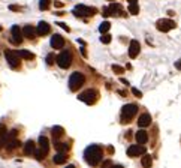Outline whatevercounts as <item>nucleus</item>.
<instances>
[{"instance_id": "obj_1", "label": "nucleus", "mask_w": 181, "mask_h": 168, "mask_svg": "<svg viewBox=\"0 0 181 168\" xmlns=\"http://www.w3.org/2000/svg\"><path fill=\"white\" fill-rule=\"evenodd\" d=\"M102 156H103V153H102V149H100V146H97V144H91L89 146L87 149L84 150V159H85V162L91 165V167H96L100 161H102Z\"/></svg>"}, {"instance_id": "obj_2", "label": "nucleus", "mask_w": 181, "mask_h": 168, "mask_svg": "<svg viewBox=\"0 0 181 168\" xmlns=\"http://www.w3.org/2000/svg\"><path fill=\"white\" fill-rule=\"evenodd\" d=\"M84 83H85V77L84 75L81 74V72H73L71 75V78H69V89L72 92H76Z\"/></svg>"}, {"instance_id": "obj_3", "label": "nucleus", "mask_w": 181, "mask_h": 168, "mask_svg": "<svg viewBox=\"0 0 181 168\" xmlns=\"http://www.w3.org/2000/svg\"><path fill=\"white\" fill-rule=\"evenodd\" d=\"M57 65L61 69H68L72 65V54L69 51H61L58 54V57H57Z\"/></svg>"}, {"instance_id": "obj_4", "label": "nucleus", "mask_w": 181, "mask_h": 168, "mask_svg": "<svg viewBox=\"0 0 181 168\" xmlns=\"http://www.w3.org/2000/svg\"><path fill=\"white\" fill-rule=\"evenodd\" d=\"M72 12L76 17H91V15L96 14V9L94 8H89V6H84V5H78V6L73 8Z\"/></svg>"}, {"instance_id": "obj_5", "label": "nucleus", "mask_w": 181, "mask_h": 168, "mask_svg": "<svg viewBox=\"0 0 181 168\" xmlns=\"http://www.w3.org/2000/svg\"><path fill=\"white\" fill-rule=\"evenodd\" d=\"M136 113H138V105H135V104H127L123 107V110H121V116H123V120H130V119H133L135 116H136Z\"/></svg>"}, {"instance_id": "obj_6", "label": "nucleus", "mask_w": 181, "mask_h": 168, "mask_svg": "<svg viewBox=\"0 0 181 168\" xmlns=\"http://www.w3.org/2000/svg\"><path fill=\"white\" fill-rule=\"evenodd\" d=\"M175 26H177V24L169 18H162L156 23V27H157L159 32H169V30L175 29Z\"/></svg>"}, {"instance_id": "obj_7", "label": "nucleus", "mask_w": 181, "mask_h": 168, "mask_svg": "<svg viewBox=\"0 0 181 168\" xmlns=\"http://www.w3.org/2000/svg\"><path fill=\"white\" fill-rule=\"evenodd\" d=\"M78 99L82 101V102H85V104H89V105H91V104L96 102V99H97V93H96L94 90L89 89V90H85V92H82V93L79 95Z\"/></svg>"}, {"instance_id": "obj_8", "label": "nucleus", "mask_w": 181, "mask_h": 168, "mask_svg": "<svg viewBox=\"0 0 181 168\" xmlns=\"http://www.w3.org/2000/svg\"><path fill=\"white\" fill-rule=\"evenodd\" d=\"M18 140H17V131L8 132V137H6V143H5V147L8 150H14L15 147H18Z\"/></svg>"}, {"instance_id": "obj_9", "label": "nucleus", "mask_w": 181, "mask_h": 168, "mask_svg": "<svg viewBox=\"0 0 181 168\" xmlns=\"http://www.w3.org/2000/svg\"><path fill=\"white\" fill-rule=\"evenodd\" d=\"M5 57L8 60V63L11 65V68H18L19 66V56L17 54V51H12V50H6L5 51Z\"/></svg>"}, {"instance_id": "obj_10", "label": "nucleus", "mask_w": 181, "mask_h": 168, "mask_svg": "<svg viewBox=\"0 0 181 168\" xmlns=\"http://www.w3.org/2000/svg\"><path fill=\"white\" fill-rule=\"evenodd\" d=\"M145 152V147L142 144H132L129 149H127V156H130V158H136V156H139V155H144Z\"/></svg>"}, {"instance_id": "obj_11", "label": "nucleus", "mask_w": 181, "mask_h": 168, "mask_svg": "<svg viewBox=\"0 0 181 168\" xmlns=\"http://www.w3.org/2000/svg\"><path fill=\"white\" fill-rule=\"evenodd\" d=\"M11 35H12V42H14V44L18 45V44L23 42V30L19 29V26H12Z\"/></svg>"}, {"instance_id": "obj_12", "label": "nucleus", "mask_w": 181, "mask_h": 168, "mask_svg": "<svg viewBox=\"0 0 181 168\" xmlns=\"http://www.w3.org/2000/svg\"><path fill=\"white\" fill-rule=\"evenodd\" d=\"M139 48H141L139 41L132 39V41H130V45H129V56H130V59H135V57L139 54Z\"/></svg>"}, {"instance_id": "obj_13", "label": "nucleus", "mask_w": 181, "mask_h": 168, "mask_svg": "<svg viewBox=\"0 0 181 168\" xmlns=\"http://www.w3.org/2000/svg\"><path fill=\"white\" fill-rule=\"evenodd\" d=\"M50 32H51V27H50V24H48L47 21H40V23L37 24L36 33L39 36H45V35H48Z\"/></svg>"}, {"instance_id": "obj_14", "label": "nucleus", "mask_w": 181, "mask_h": 168, "mask_svg": "<svg viewBox=\"0 0 181 168\" xmlns=\"http://www.w3.org/2000/svg\"><path fill=\"white\" fill-rule=\"evenodd\" d=\"M51 47L55 48V50L63 48V47H64V39L60 36V35H54V36L51 38Z\"/></svg>"}, {"instance_id": "obj_15", "label": "nucleus", "mask_w": 181, "mask_h": 168, "mask_svg": "<svg viewBox=\"0 0 181 168\" xmlns=\"http://www.w3.org/2000/svg\"><path fill=\"white\" fill-rule=\"evenodd\" d=\"M151 125V116L148 113H144L142 116H139V120H138V126L139 128H147Z\"/></svg>"}, {"instance_id": "obj_16", "label": "nucleus", "mask_w": 181, "mask_h": 168, "mask_svg": "<svg viewBox=\"0 0 181 168\" xmlns=\"http://www.w3.org/2000/svg\"><path fill=\"white\" fill-rule=\"evenodd\" d=\"M66 161H68L66 152H57L55 156L53 158V162L57 164V165H63V164H66Z\"/></svg>"}, {"instance_id": "obj_17", "label": "nucleus", "mask_w": 181, "mask_h": 168, "mask_svg": "<svg viewBox=\"0 0 181 168\" xmlns=\"http://www.w3.org/2000/svg\"><path fill=\"white\" fill-rule=\"evenodd\" d=\"M23 36H26L27 39H35L36 38V30L32 26H26L23 29Z\"/></svg>"}, {"instance_id": "obj_18", "label": "nucleus", "mask_w": 181, "mask_h": 168, "mask_svg": "<svg viewBox=\"0 0 181 168\" xmlns=\"http://www.w3.org/2000/svg\"><path fill=\"white\" fill-rule=\"evenodd\" d=\"M135 138H136L138 144H145V143L148 141V134H147V132H145L144 129H141V131H138V132H136Z\"/></svg>"}, {"instance_id": "obj_19", "label": "nucleus", "mask_w": 181, "mask_h": 168, "mask_svg": "<svg viewBox=\"0 0 181 168\" xmlns=\"http://www.w3.org/2000/svg\"><path fill=\"white\" fill-rule=\"evenodd\" d=\"M35 150H36V144H35L33 140H29L24 144V153L26 155H32V153H35Z\"/></svg>"}, {"instance_id": "obj_20", "label": "nucleus", "mask_w": 181, "mask_h": 168, "mask_svg": "<svg viewBox=\"0 0 181 168\" xmlns=\"http://www.w3.org/2000/svg\"><path fill=\"white\" fill-rule=\"evenodd\" d=\"M39 146H40V149L44 150L45 155H47L48 150H50V141H48V138L44 137V135H40V137H39Z\"/></svg>"}, {"instance_id": "obj_21", "label": "nucleus", "mask_w": 181, "mask_h": 168, "mask_svg": "<svg viewBox=\"0 0 181 168\" xmlns=\"http://www.w3.org/2000/svg\"><path fill=\"white\" fill-rule=\"evenodd\" d=\"M17 54H18L21 59H26V60H32V59H35V54L30 53V51H27V50H19V51H17Z\"/></svg>"}, {"instance_id": "obj_22", "label": "nucleus", "mask_w": 181, "mask_h": 168, "mask_svg": "<svg viewBox=\"0 0 181 168\" xmlns=\"http://www.w3.org/2000/svg\"><path fill=\"white\" fill-rule=\"evenodd\" d=\"M54 149L57 150V152H68V150H69V144L60 143V141H55L54 140Z\"/></svg>"}, {"instance_id": "obj_23", "label": "nucleus", "mask_w": 181, "mask_h": 168, "mask_svg": "<svg viewBox=\"0 0 181 168\" xmlns=\"http://www.w3.org/2000/svg\"><path fill=\"white\" fill-rule=\"evenodd\" d=\"M108 9H109V14H111V15H114V17H115V15H118V14L121 12V6H120L118 3H112Z\"/></svg>"}, {"instance_id": "obj_24", "label": "nucleus", "mask_w": 181, "mask_h": 168, "mask_svg": "<svg viewBox=\"0 0 181 168\" xmlns=\"http://www.w3.org/2000/svg\"><path fill=\"white\" fill-rule=\"evenodd\" d=\"M141 164H142V167H151V164H153V159H151V156L150 155H147L144 153L142 155V159H141Z\"/></svg>"}, {"instance_id": "obj_25", "label": "nucleus", "mask_w": 181, "mask_h": 168, "mask_svg": "<svg viewBox=\"0 0 181 168\" xmlns=\"http://www.w3.org/2000/svg\"><path fill=\"white\" fill-rule=\"evenodd\" d=\"M109 29H111V23H109V21H103V23L99 26V32H100V33H106Z\"/></svg>"}, {"instance_id": "obj_26", "label": "nucleus", "mask_w": 181, "mask_h": 168, "mask_svg": "<svg viewBox=\"0 0 181 168\" xmlns=\"http://www.w3.org/2000/svg\"><path fill=\"white\" fill-rule=\"evenodd\" d=\"M51 132H53L54 138H57V137H61V135L64 134V129H63L61 126H54V128L51 129Z\"/></svg>"}, {"instance_id": "obj_27", "label": "nucleus", "mask_w": 181, "mask_h": 168, "mask_svg": "<svg viewBox=\"0 0 181 168\" xmlns=\"http://www.w3.org/2000/svg\"><path fill=\"white\" fill-rule=\"evenodd\" d=\"M129 12H130L132 15H138V14H139V8H138V5H136V3L129 5Z\"/></svg>"}, {"instance_id": "obj_28", "label": "nucleus", "mask_w": 181, "mask_h": 168, "mask_svg": "<svg viewBox=\"0 0 181 168\" xmlns=\"http://www.w3.org/2000/svg\"><path fill=\"white\" fill-rule=\"evenodd\" d=\"M35 156H36V159L37 161H42L44 158H45V152L42 149H39V150H35V153H33Z\"/></svg>"}, {"instance_id": "obj_29", "label": "nucleus", "mask_w": 181, "mask_h": 168, "mask_svg": "<svg viewBox=\"0 0 181 168\" xmlns=\"http://www.w3.org/2000/svg\"><path fill=\"white\" fill-rule=\"evenodd\" d=\"M39 8H40L42 11H47V9L50 8V0H40V2H39Z\"/></svg>"}, {"instance_id": "obj_30", "label": "nucleus", "mask_w": 181, "mask_h": 168, "mask_svg": "<svg viewBox=\"0 0 181 168\" xmlns=\"http://www.w3.org/2000/svg\"><path fill=\"white\" fill-rule=\"evenodd\" d=\"M111 35H108V33H102V36H100V42L102 44H109L111 42Z\"/></svg>"}, {"instance_id": "obj_31", "label": "nucleus", "mask_w": 181, "mask_h": 168, "mask_svg": "<svg viewBox=\"0 0 181 168\" xmlns=\"http://www.w3.org/2000/svg\"><path fill=\"white\" fill-rule=\"evenodd\" d=\"M112 71H114L115 74L121 75L123 72H124V68H121V66H118V65H112Z\"/></svg>"}, {"instance_id": "obj_32", "label": "nucleus", "mask_w": 181, "mask_h": 168, "mask_svg": "<svg viewBox=\"0 0 181 168\" xmlns=\"http://www.w3.org/2000/svg\"><path fill=\"white\" fill-rule=\"evenodd\" d=\"M54 60H55V56L53 54V53H50L48 56H47V65H54Z\"/></svg>"}, {"instance_id": "obj_33", "label": "nucleus", "mask_w": 181, "mask_h": 168, "mask_svg": "<svg viewBox=\"0 0 181 168\" xmlns=\"http://www.w3.org/2000/svg\"><path fill=\"white\" fill-rule=\"evenodd\" d=\"M55 24H57L58 27H61L63 30H66V32H71V29H69V26H66L64 23H61V21H60V23H55Z\"/></svg>"}, {"instance_id": "obj_34", "label": "nucleus", "mask_w": 181, "mask_h": 168, "mask_svg": "<svg viewBox=\"0 0 181 168\" xmlns=\"http://www.w3.org/2000/svg\"><path fill=\"white\" fill-rule=\"evenodd\" d=\"M132 93L135 95L136 98H142V92H141V90H138L136 87H133V89H132Z\"/></svg>"}, {"instance_id": "obj_35", "label": "nucleus", "mask_w": 181, "mask_h": 168, "mask_svg": "<svg viewBox=\"0 0 181 168\" xmlns=\"http://www.w3.org/2000/svg\"><path fill=\"white\" fill-rule=\"evenodd\" d=\"M102 15H103V17H109V15H111V14H109V9H108V8H103V11H102Z\"/></svg>"}, {"instance_id": "obj_36", "label": "nucleus", "mask_w": 181, "mask_h": 168, "mask_svg": "<svg viewBox=\"0 0 181 168\" xmlns=\"http://www.w3.org/2000/svg\"><path fill=\"white\" fill-rule=\"evenodd\" d=\"M9 9H11V11H19V6H17V5H11Z\"/></svg>"}, {"instance_id": "obj_37", "label": "nucleus", "mask_w": 181, "mask_h": 168, "mask_svg": "<svg viewBox=\"0 0 181 168\" xmlns=\"http://www.w3.org/2000/svg\"><path fill=\"white\" fill-rule=\"evenodd\" d=\"M54 5L57 6V8H61V6H63V3H61V2H55Z\"/></svg>"}, {"instance_id": "obj_38", "label": "nucleus", "mask_w": 181, "mask_h": 168, "mask_svg": "<svg viewBox=\"0 0 181 168\" xmlns=\"http://www.w3.org/2000/svg\"><path fill=\"white\" fill-rule=\"evenodd\" d=\"M175 68H177V69H180V71H181V62H177V63H175Z\"/></svg>"}, {"instance_id": "obj_39", "label": "nucleus", "mask_w": 181, "mask_h": 168, "mask_svg": "<svg viewBox=\"0 0 181 168\" xmlns=\"http://www.w3.org/2000/svg\"><path fill=\"white\" fill-rule=\"evenodd\" d=\"M111 164H112L111 161H105V162H103V167H108V165H111Z\"/></svg>"}, {"instance_id": "obj_40", "label": "nucleus", "mask_w": 181, "mask_h": 168, "mask_svg": "<svg viewBox=\"0 0 181 168\" xmlns=\"http://www.w3.org/2000/svg\"><path fill=\"white\" fill-rule=\"evenodd\" d=\"M129 2V5H132V3H138V0H127Z\"/></svg>"}, {"instance_id": "obj_41", "label": "nucleus", "mask_w": 181, "mask_h": 168, "mask_svg": "<svg viewBox=\"0 0 181 168\" xmlns=\"http://www.w3.org/2000/svg\"><path fill=\"white\" fill-rule=\"evenodd\" d=\"M121 83H123V84H126V86L129 84V83H127V80H124V78H121Z\"/></svg>"}, {"instance_id": "obj_42", "label": "nucleus", "mask_w": 181, "mask_h": 168, "mask_svg": "<svg viewBox=\"0 0 181 168\" xmlns=\"http://www.w3.org/2000/svg\"><path fill=\"white\" fill-rule=\"evenodd\" d=\"M111 2H112V0H111Z\"/></svg>"}]
</instances>
